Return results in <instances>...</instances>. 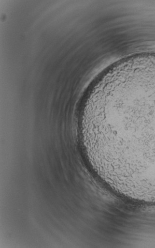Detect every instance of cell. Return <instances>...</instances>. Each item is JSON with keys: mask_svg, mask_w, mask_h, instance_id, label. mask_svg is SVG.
<instances>
[{"mask_svg": "<svg viewBox=\"0 0 155 248\" xmlns=\"http://www.w3.org/2000/svg\"><path fill=\"white\" fill-rule=\"evenodd\" d=\"M94 136L99 157L113 182L155 188V91L102 108Z\"/></svg>", "mask_w": 155, "mask_h": 248, "instance_id": "6da1fadb", "label": "cell"}]
</instances>
